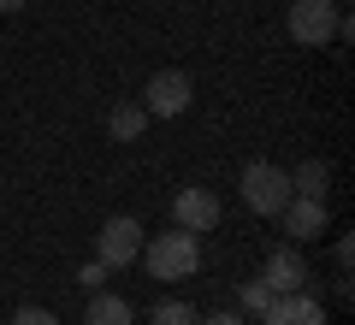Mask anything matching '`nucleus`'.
I'll use <instances>...</instances> for the list:
<instances>
[{
	"mask_svg": "<svg viewBox=\"0 0 355 325\" xmlns=\"http://www.w3.org/2000/svg\"><path fill=\"white\" fill-rule=\"evenodd\" d=\"M142 266H148L160 284H184V278L202 272V237L172 225L166 237H148V243H142Z\"/></svg>",
	"mask_w": 355,
	"mask_h": 325,
	"instance_id": "nucleus-1",
	"label": "nucleus"
},
{
	"mask_svg": "<svg viewBox=\"0 0 355 325\" xmlns=\"http://www.w3.org/2000/svg\"><path fill=\"white\" fill-rule=\"evenodd\" d=\"M237 189H243V207L261 213V219H279L284 201L296 195V189H291V172L272 166V160H249V166L237 172Z\"/></svg>",
	"mask_w": 355,
	"mask_h": 325,
	"instance_id": "nucleus-2",
	"label": "nucleus"
},
{
	"mask_svg": "<svg viewBox=\"0 0 355 325\" xmlns=\"http://www.w3.org/2000/svg\"><path fill=\"white\" fill-rule=\"evenodd\" d=\"M296 48H326L338 42V0H291V18H284Z\"/></svg>",
	"mask_w": 355,
	"mask_h": 325,
	"instance_id": "nucleus-3",
	"label": "nucleus"
},
{
	"mask_svg": "<svg viewBox=\"0 0 355 325\" xmlns=\"http://www.w3.org/2000/svg\"><path fill=\"white\" fill-rule=\"evenodd\" d=\"M142 254V225L130 219V213H113V219H101V231H95V261L107 266V272H119V266H130Z\"/></svg>",
	"mask_w": 355,
	"mask_h": 325,
	"instance_id": "nucleus-4",
	"label": "nucleus"
},
{
	"mask_svg": "<svg viewBox=\"0 0 355 325\" xmlns=\"http://www.w3.org/2000/svg\"><path fill=\"white\" fill-rule=\"evenodd\" d=\"M190 100H196L190 71H154L148 89H142V113L148 118H178V113H190Z\"/></svg>",
	"mask_w": 355,
	"mask_h": 325,
	"instance_id": "nucleus-5",
	"label": "nucleus"
},
{
	"mask_svg": "<svg viewBox=\"0 0 355 325\" xmlns=\"http://www.w3.org/2000/svg\"><path fill=\"white\" fill-rule=\"evenodd\" d=\"M172 225L178 231H196V237H207V231H219V195L202 184H184L172 195Z\"/></svg>",
	"mask_w": 355,
	"mask_h": 325,
	"instance_id": "nucleus-6",
	"label": "nucleus"
},
{
	"mask_svg": "<svg viewBox=\"0 0 355 325\" xmlns=\"http://www.w3.org/2000/svg\"><path fill=\"white\" fill-rule=\"evenodd\" d=\"M261 325H326V301L308 296V290H279L266 301Z\"/></svg>",
	"mask_w": 355,
	"mask_h": 325,
	"instance_id": "nucleus-7",
	"label": "nucleus"
},
{
	"mask_svg": "<svg viewBox=\"0 0 355 325\" xmlns=\"http://www.w3.org/2000/svg\"><path fill=\"white\" fill-rule=\"evenodd\" d=\"M279 219H284V237L302 249V243H314L320 231H326V201H314V195H291Z\"/></svg>",
	"mask_w": 355,
	"mask_h": 325,
	"instance_id": "nucleus-8",
	"label": "nucleus"
},
{
	"mask_svg": "<svg viewBox=\"0 0 355 325\" xmlns=\"http://www.w3.org/2000/svg\"><path fill=\"white\" fill-rule=\"evenodd\" d=\"M261 278L272 284V296H279V290H302V284H308V261H302V249H296V243L272 249V254H266V266H261Z\"/></svg>",
	"mask_w": 355,
	"mask_h": 325,
	"instance_id": "nucleus-9",
	"label": "nucleus"
},
{
	"mask_svg": "<svg viewBox=\"0 0 355 325\" xmlns=\"http://www.w3.org/2000/svg\"><path fill=\"white\" fill-rule=\"evenodd\" d=\"M83 325H137V313H130L125 296H113V290H95V296H89Z\"/></svg>",
	"mask_w": 355,
	"mask_h": 325,
	"instance_id": "nucleus-10",
	"label": "nucleus"
},
{
	"mask_svg": "<svg viewBox=\"0 0 355 325\" xmlns=\"http://www.w3.org/2000/svg\"><path fill=\"white\" fill-rule=\"evenodd\" d=\"M142 130H148L142 100H125V107H113V113H107V137H113V142H137Z\"/></svg>",
	"mask_w": 355,
	"mask_h": 325,
	"instance_id": "nucleus-11",
	"label": "nucleus"
},
{
	"mask_svg": "<svg viewBox=\"0 0 355 325\" xmlns=\"http://www.w3.org/2000/svg\"><path fill=\"white\" fill-rule=\"evenodd\" d=\"M326 184H331L326 160H302V166L291 172V189H296V195H314V201H326Z\"/></svg>",
	"mask_w": 355,
	"mask_h": 325,
	"instance_id": "nucleus-12",
	"label": "nucleus"
},
{
	"mask_svg": "<svg viewBox=\"0 0 355 325\" xmlns=\"http://www.w3.org/2000/svg\"><path fill=\"white\" fill-rule=\"evenodd\" d=\"M266 301H272V284H266V278H249V284H237V308H243V313H254V319H261Z\"/></svg>",
	"mask_w": 355,
	"mask_h": 325,
	"instance_id": "nucleus-13",
	"label": "nucleus"
},
{
	"mask_svg": "<svg viewBox=\"0 0 355 325\" xmlns=\"http://www.w3.org/2000/svg\"><path fill=\"white\" fill-rule=\"evenodd\" d=\"M148 319H154V325H196L202 313H196L190 301H172V296H166V301H154V313H148Z\"/></svg>",
	"mask_w": 355,
	"mask_h": 325,
	"instance_id": "nucleus-14",
	"label": "nucleus"
},
{
	"mask_svg": "<svg viewBox=\"0 0 355 325\" xmlns=\"http://www.w3.org/2000/svg\"><path fill=\"white\" fill-rule=\"evenodd\" d=\"M12 325H60V313H53V308H18Z\"/></svg>",
	"mask_w": 355,
	"mask_h": 325,
	"instance_id": "nucleus-15",
	"label": "nucleus"
},
{
	"mask_svg": "<svg viewBox=\"0 0 355 325\" xmlns=\"http://www.w3.org/2000/svg\"><path fill=\"white\" fill-rule=\"evenodd\" d=\"M349 261H355V243L338 237V272H343V284H349Z\"/></svg>",
	"mask_w": 355,
	"mask_h": 325,
	"instance_id": "nucleus-16",
	"label": "nucleus"
},
{
	"mask_svg": "<svg viewBox=\"0 0 355 325\" xmlns=\"http://www.w3.org/2000/svg\"><path fill=\"white\" fill-rule=\"evenodd\" d=\"M196 325H243V313H225V308H219V313H207V319H196Z\"/></svg>",
	"mask_w": 355,
	"mask_h": 325,
	"instance_id": "nucleus-17",
	"label": "nucleus"
},
{
	"mask_svg": "<svg viewBox=\"0 0 355 325\" xmlns=\"http://www.w3.org/2000/svg\"><path fill=\"white\" fill-rule=\"evenodd\" d=\"M18 6H24V0H0V12H18Z\"/></svg>",
	"mask_w": 355,
	"mask_h": 325,
	"instance_id": "nucleus-18",
	"label": "nucleus"
},
{
	"mask_svg": "<svg viewBox=\"0 0 355 325\" xmlns=\"http://www.w3.org/2000/svg\"><path fill=\"white\" fill-rule=\"evenodd\" d=\"M338 6H343V0H338Z\"/></svg>",
	"mask_w": 355,
	"mask_h": 325,
	"instance_id": "nucleus-19",
	"label": "nucleus"
}]
</instances>
